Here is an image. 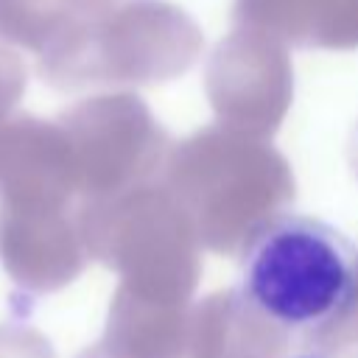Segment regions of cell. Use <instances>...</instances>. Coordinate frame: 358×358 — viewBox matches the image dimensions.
I'll list each match as a JSON object with an SVG mask.
<instances>
[{
	"label": "cell",
	"mask_w": 358,
	"mask_h": 358,
	"mask_svg": "<svg viewBox=\"0 0 358 358\" xmlns=\"http://www.w3.org/2000/svg\"><path fill=\"white\" fill-rule=\"evenodd\" d=\"M238 294L268 327L291 338H322L358 308V249L322 218L280 213L252 232Z\"/></svg>",
	"instance_id": "1"
},
{
	"label": "cell",
	"mask_w": 358,
	"mask_h": 358,
	"mask_svg": "<svg viewBox=\"0 0 358 358\" xmlns=\"http://www.w3.org/2000/svg\"><path fill=\"white\" fill-rule=\"evenodd\" d=\"M288 358H327V355H319V352H296V355H288Z\"/></svg>",
	"instance_id": "2"
}]
</instances>
